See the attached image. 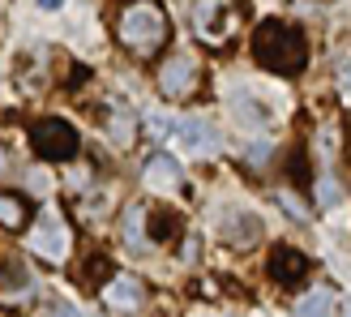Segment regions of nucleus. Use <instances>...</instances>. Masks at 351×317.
<instances>
[{
	"label": "nucleus",
	"instance_id": "f257e3e1",
	"mask_svg": "<svg viewBox=\"0 0 351 317\" xmlns=\"http://www.w3.org/2000/svg\"><path fill=\"white\" fill-rule=\"evenodd\" d=\"M304 56H308V47H304V30L295 26V22H283V17H270V22H261L253 30V60L261 69H270V73H300L304 69Z\"/></svg>",
	"mask_w": 351,
	"mask_h": 317
},
{
	"label": "nucleus",
	"instance_id": "f03ea898",
	"mask_svg": "<svg viewBox=\"0 0 351 317\" xmlns=\"http://www.w3.org/2000/svg\"><path fill=\"white\" fill-rule=\"evenodd\" d=\"M116 34H120L125 47L146 56V51H159L167 43V17L154 0H133V5H125V13H120Z\"/></svg>",
	"mask_w": 351,
	"mask_h": 317
},
{
	"label": "nucleus",
	"instance_id": "7ed1b4c3",
	"mask_svg": "<svg viewBox=\"0 0 351 317\" xmlns=\"http://www.w3.org/2000/svg\"><path fill=\"white\" fill-rule=\"evenodd\" d=\"M236 0H197V9H193V30H197V39L219 47L236 34Z\"/></svg>",
	"mask_w": 351,
	"mask_h": 317
},
{
	"label": "nucleus",
	"instance_id": "20e7f679",
	"mask_svg": "<svg viewBox=\"0 0 351 317\" xmlns=\"http://www.w3.org/2000/svg\"><path fill=\"white\" fill-rule=\"evenodd\" d=\"M34 154L47 163H64L77 154V129L69 120H39L34 125Z\"/></svg>",
	"mask_w": 351,
	"mask_h": 317
},
{
	"label": "nucleus",
	"instance_id": "39448f33",
	"mask_svg": "<svg viewBox=\"0 0 351 317\" xmlns=\"http://www.w3.org/2000/svg\"><path fill=\"white\" fill-rule=\"evenodd\" d=\"M176 154H189V158H206L219 150V133L210 120H176V125L167 129Z\"/></svg>",
	"mask_w": 351,
	"mask_h": 317
},
{
	"label": "nucleus",
	"instance_id": "423d86ee",
	"mask_svg": "<svg viewBox=\"0 0 351 317\" xmlns=\"http://www.w3.org/2000/svg\"><path fill=\"white\" fill-rule=\"evenodd\" d=\"M30 253H39L43 261L60 266V261L69 257V227H64L56 215H47V219L30 232Z\"/></svg>",
	"mask_w": 351,
	"mask_h": 317
},
{
	"label": "nucleus",
	"instance_id": "0eeeda50",
	"mask_svg": "<svg viewBox=\"0 0 351 317\" xmlns=\"http://www.w3.org/2000/svg\"><path fill=\"white\" fill-rule=\"evenodd\" d=\"M193 82H197V60L184 56V51H176V56L163 64V73H159V86H163V95H189L193 91Z\"/></svg>",
	"mask_w": 351,
	"mask_h": 317
},
{
	"label": "nucleus",
	"instance_id": "6e6552de",
	"mask_svg": "<svg viewBox=\"0 0 351 317\" xmlns=\"http://www.w3.org/2000/svg\"><path fill=\"white\" fill-rule=\"evenodd\" d=\"M103 301L112 309H120V313H133V309H142L146 287H142V279H133V274H116L112 283L103 287Z\"/></svg>",
	"mask_w": 351,
	"mask_h": 317
},
{
	"label": "nucleus",
	"instance_id": "1a4fd4ad",
	"mask_svg": "<svg viewBox=\"0 0 351 317\" xmlns=\"http://www.w3.org/2000/svg\"><path fill=\"white\" fill-rule=\"evenodd\" d=\"M270 274L278 279V283H300V279L308 274V257L300 249H287V244H278V249L270 253Z\"/></svg>",
	"mask_w": 351,
	"mask_h": 317
},
{
	"label": "nucleus",
	"instance_id": "9d476101",
	"mask_svg": "<svg viewBox=\"0 0 351 317\" xmlns=\"http://www.w3.org/2000/svg\"><path fill=\"white\" fill-rule=\"evenodd\" d=\"M142 180H146V189H154V193L176 189V185H180V158H176V154H154L150 163L142 167Z\"/></svg>",
	"mask_w": 351,
	"mask_h": 317
},
{
	"label": "nucleus",
	"instance_id": "9b49d317",
	"mask_svg": "<svg viewBox=\"0 0 351 317\" xmlns=\"http://www.w3.org/2000/svg\"><path fill=\"white\" fill-rule=\"evenodd\" d=\"M261 236V223H257V215H244V210H232V215L223 219V240L227 244H253Z\"/></svg>",
	"mask_w": 351,
	"mask_h": 317
},
{
	"label": "nucleus",
	"instance_id": "f8f14e48",
	"mask_svg": "<svg viewBox=\"0 0 351 317\" xmlns=\"http://www.w3.org/2000/svg\"><path fill=\"white\" fill-rule=\"evenodd\" d=\"M295 317H330V292H326V287L304 292L300 305H295Z\"/></svg>",
	"mask_w": 351,
	"mask_h": 317
},
{
	"label": "nucleus",
	"instance_id": "ddd939ff",
	"mask_svg": "<svg viewBox=\"0 0 351 317\" xmlns=\"http://www.w3.org/2000/svg\"><path fill=\"white\" fill-rule=\"evenodd\" d=\"M26 202L22 198H13V193H0V223L5 227H26Z\"/></svg>",
	"mask_w": 351,
	"mask_h": 317
},
{
	"label": "nucleus",
	"instance_id": "4468645a",
	"mask_svg": "<svg viewBox=\"0 0 351 317\" xmlns=\"http://www.w3.org/2000/svg\"><path fill=\"white\" fill-rule=\"evenodd\" d=\"M142 223H146V210L129 206V215H125V240L129 244H142Z\"/></svg>",
	"mask_w": 351,
	"mask_h": 317
},
{
	"label": "nucleus",
	"instance_id": "2eb2a0df",
	"mask_svg": "<svg viewBox=\"0 0 351 317\" xmlns=\"http://www.w3.org/2000/svg\"><path fill=\"white\" fill-rule=\"evenodd\" d=\"M317 202L322 206H339L343 202V193H339V185L330 180V176H322V180H317Z\"/></svg>",
	"mask_w": 351,
	"mask_h": 317
},
{
	"label": "nucleus",
	"instance_id": "dca6fc26",
	"mask_svg": "<svg viewBox=\"0 0 351 317\" xmlns=\"http://www.w3.org/2000/svg\"><path fill=\"white\" fill-rule=\"evenodd\" d=\"M43 317H82V313L73 309V301H51V305L43 309Z\"/></svg>",
	"mask_w": 351,
	"mask_h": 317
},
{
	"label": "nucleus",
	"instance_id": "f3484780",
	"mask_svg": "<svg viewBox=\"0 0 351 317\" xmlns=\"http://www.w3.org/2000/svg\"><path fill=\"white\" fill-rule=\"evenodd\" d=\"M249 163H253V167L266 163V146H253V150H249Z\"/></svg>",
	"mask_w": 351,
	"mask_h": 317
},
{
	"label": "nucleus",
	"instance_id": "a211bd4d",
	"mask_svg": "<svg viewBox=\"0 0 351 317\" xmlns=\"http://www.w3.org/2000/svg\"><path fill=\"white\" fill-rule=\"evenodd\" d=\"M39 5H43V9H60V0H39Z\"/></svg>",
	"mask_w": 351,
	"mask_h": 317
},
{
	"label": "nucleus",
	"instance_id": "6ab92c4d",
	"mask_svg": "<svg viewBox=\"0 0 351 317\" xmlns=\"http://www.w3.org/2000/svg\"><path fill=\"white\" fill-rule=\"evenodd\" d=\"M343 317H351V301H347V309H343Z\"/></svg>",
	"mask_w": 351,
	"mask_h": 317
}]
</instances>
